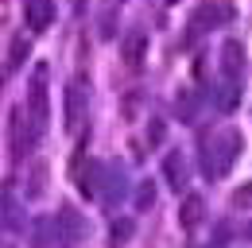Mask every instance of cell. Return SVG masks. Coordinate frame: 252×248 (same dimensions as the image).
Segmentation results:
<instances>
[{"instance_id": "cell-1", "label": "cell", "mask_w": 252, "mask_h": 248, "mask_svg": "<svg viewBox=\"0 0 252 248\" xmlns=\"http://www.w3.org/2000/svg\"><path fill=\"white\" fill-rule=\"evenodd\" d=\"M241 148H245L241 132H237V128H221L218 136L206 144V152H202V171H206L210 179L229 175V171H233V163H237V155H241Z\"/></svg>"}, {"instance_id": "cell-2", "label": "cell", "mask_w": 252, "mask_h": 248, "mask_svg": "<svg viewBox=\"0 0 252 248\" xmlns=\"http://www.w3.org/2000/svg\"><path fill=\"white\" fill-rule=\"evenodd\" d=\"M86 109H90L86 78L74 74V78L66 82V90H63V128H66V132H78V124H82V117H86Z\"/></svg>"}, {"instance_id": "cell-3", "label": "cell", "mask_w": 252, "mask_h": 248, "mask_svg": "<svg viewBox=\"0 0 252 248\" xmlns=\"http://www.w3.org/2000/svg\"><path fill=\"white\" fill-rule=\"evenodd\" d=\"M28 121H32V128L43 136L47 132V121H51V105H47V66H35L32 74V86H28Z\"/></svg>"}, {"instance_id": "cell-4", "label": "cell", "mask_w": 252, "mask_h": 248, "mask_svg": "<svg viewBox=\"0 0 252 248\" xmlns=\"http://www.w3.org/2000/svg\"><path fill=\"white\" fill-rule=\"evenodd\" d=\"M35 144H39V132L32 128L28 113H24V105H16V109H12V159L20 163L24 155H32Z\"/></svg>"}, {"instance_id": "cell-5", "label": "cell", "mask_w": 252, "mask_h": 248, "mask_svg": "<svg viewBox=\"0 0 252 248\" xmlns=\"http://www.w3.org/2000/svg\"><path fill=\"white\" fill-rule=\"evenodd\" d=\"M225 16H229V12H225L221 4H214V0L198 4V8L190 12V20H187V24H190V28H187V43H194V39H198V35H206V31L221 28V24H225Z\"/></svg>"}, {"instance_id": "cell-6", "label": "cell", "mask_w": 252, "mask_h": 248, "mask_svg": "<svg viewBox=\"0 0 252 248\" xmlns=\"http://www.w3.org/2000/svg\"><path fill=\"white\" fill-rule=\"evenodd\" d=\"M55 233H59V241H63L66 248L82 245V241H86V221H82V214H78L74 206H63V210L55 214Z\"/></svg>"}, {"instance_id": "cell-7", "label": "cell", "mask_w": 252, "mask_h": 248, "mask_svg": "<svg viewBox=\"0 0 252 248\" xmlns=\"http://www.w3.org/2000/svg\"><path fill=\"white\" fill-rule=\"evenodd\" d=\"M221 82H241L245 78V47L237 39L221 43Z\"/></svg>"}, {"instance_id": "cell-8", "label": "cell", "mask_w": 252, "mask_h": 248, "mask_svg": "<svg viewBox=\"0 0 252 248\" xmlns=\"http://www.w3.org/2000/svg\"><path fill=\"white\" fill-rule=\"evenodd\" d=\"M51 20H55V0H24V24L32 35L47 31Z\"/></svg>"}, {"instance_id": "cell-9", "label": "cell", "mask_w": 252, "mask_h": 248, "mask_svg": "<svg viewBox=\"0 0 252 248\" xmlns=\"http://www.w3.org/2000/svg\"><path fill=\"white\" fill-rule=\"evenodd\" d=\"M101 186H105V163L101 159H86V167L78 171V190L86 198H101Z\"/></svg>"}, {"instance_id": "cell-10", "label": "cell", "mask_w": 252, "mask_h": 248, "mask_svg": "<svg viewBox=\"0 0 252 248\" xmlns=\"http://www.w3.org/2000/svg\"><path fill=\"white\" fill-rule=\"evenodd\" d=\"M125 194H128L125 167H117V163H105V186H101V198H105L109 206H117V202H121Z\"/></svg>"}, {"instance_id": "cell-11", "label": "cell", "mask_w": 252, "mask_h": 248, "mask_svg": "<svg viewBox=\"0 0 252 248\" xmlns=\"http://www.w3.org/2000/svg\"><path fill=\"white\" fill-rule=\"evenodd\" d=\"M163 179H167V186H171V190H187L190 167H187V159H183V152L163 155Z\"/></svg>"}, {"instance_id": "cell-12", "label": "cell", "mask_w": 252, "mask_h": 248, "mask_svg": "<svg viewBox=\"0 0 252 248\" xmlns=\"http://www.w3.org/2000/svg\"><path fill=\"white\" fill-rule=\"evenodd\" d=\"M121 55H125V66H140L144 62V55H148V31L144 28H132L125 35V43H121Z\"/></svg>"}, {"instance_id": "cell-13", "label": "cell", "mask_w": 252, "mask_h": 248, "mask_svg": "<svg viewBox=\"0 0 252 248\" xmlns=\"http://www.w3.org/2000/svg\"><path fill=\"white\" fill-rule=\"evenodd\" d=\"M202 214H206V202H202L198 194H187L183 206H179V225H183V229H194V225L202 221Z\"/></svg>"}, {"instance_id": "cell-14", "label": "cell", "mask_w": 252, "mask_h": 248, "mask_svg": "<svg viewBox=\"0 0 252 248\" xmlns=\"http://www.w3.org/2000/svg\"><path fill=\"white\" fill-rule=\"evenodd\" d=\"M241 105V82H221L218 86V109L221 113H233Z\"/></svg>"}, {"instance_id": "cell-15", "label": "cell", "mask_w": 252, "mask_h": 248, "mask_svg": "<svg viewBox=\"0 0 252 248\" xmlns=\"http://www.w3.org/2000/svg\"><path fill=\"white\" fill-rule=\"evenodd\" d=\"M51 233H55V217H39L32 225V248H47L51 245ZM55 241H59V233H55Z\"/></svg>"}, {"instance_id": "cell-16", "label": "cell", "mask_w": 252, "mask_h": 248, "mask_svg": "<svg viewBox=\"0 0 252 248\" xmlns=\"http://www.w3.org/2000/svg\"><path fill=\"white\" fill-rule=\"evenodd\" d=\"M175 109H179V121H194L198 117V97H194V90H183L179 97H175Z\"/></svg>"}, {"instance_id": "cell-17", "label": "cell", "mask_w": 252, "mask_h": 248, "mask_svg": "<svg viewBox=\"0 0 252 248\" xmlns=\"http://www.w3.org/2000/svg\"><path fill=\"white\" fill-rule=\"evenodd\" d=\"M132 233H136V221H132V217H117V221H113V248H117V245H128V241H132Z\"/></svg>"}, {"instance_id": "cell-18", "label": "cell", "mask_w": 252, "mask_h": 248, "mask_svg": "<svg viewBox=\"0 0 252 248\" xmlns=\"http://www.w3.org/2000/svg\"><path fill=\"white\" fill-rule=\"evenodd\" d=\"M28 51H32V43H28L24 35H16V39H12V55H8V70H20V62L28 59Z\"/></svg>"}, {"instance_id": "cell-19", "label": "cell", "mask_w": 252, "mask_h": 248, "mask_svg": "<svg viewBox=\"0 0 252 248\" xmlns=\"http://www.w3.org/2000/svg\"><path fill=\"white\" fill-rule=\"evenodd\" d=\"M163 136H167V121H163V117H152V124H148V148H159Z\"/></svg>"}, {"instance_id": "cell-20", "label": "cell", "mask_w": 252, "mask_h": 248, "mask_svg": "<svg viewBox=\"0 0 252 248\" xmlns=\"http://www.w3.org/2000/svg\"><path fill=\"white\" fill-rule=\"evenodd\" d=\"M43 190H47V167L39 163V167L32 171V186H28V198H39Z\"/></svg>"}, {"instance_id": "cell-21", "label": "cell", "mask_w": 252, "mask_h": 248, "mask_svg": "<svg viewBox=\"0 0 252 248\" xmlns=\"http://www.w3.org/2000/svg\"><path fill=\"white\" fill-rule=\"evenodd\" d=\"M0 202H4V225H8V229H20V217H16V198L4 190V194H0Z\"/></svg>"}, {"instance_id": "cell-22", "label": "cell", "mask_w": 252, "mask_h": 248, "mask_svg": "<svg viewBox=\"0 0 252 248\" xmlns=\"http://www.w3.org/2000/svg\"><path fill=\"white\" fill-rule=\"evenodd\" d=\"M136 206H140V210H152V206H156V186L152 183H144L136 190Z\"/></svg>"}, {"instance_id": "cell-23", "label": "cell", "mask_w": 252, "mask_h": 248, "mask_svg": "<svg viewBox=\"0 0 252 248\" xmlns=\"http://www.w3.org/2000/svg\"><path fill=\"white\" fill-rule=\"evenodd\" d=\"M117 8H109V12H101V39H113L117 35Z\"/></svg>"}, {"instance_id": "cell-24", "label": "cell", "mask_w": 252, "mask_h": 248, "mask_svg": "<svg viewBox=\"0 0 252 248\" xmlns=\"http://www.w3.org/2000/svg\"><path fill=\"white\" fill-rule=\"evenodd\" d=\"M167 4H179V0H167Z\"/></svg>"}, {"instance_id": "cell-25", "label": "cell", "mask_w": 252, "mask_h": 248, "mask_svg": "<svg viewBox=\"0 0 252 248\" xmlns=\"http://www.w3.org/2000/svg\"><path fill=\"white\" fill-rule=\"evenodd\" d=\"M117 4H125V0H117Z\"/></svg>"}]
</instances>
